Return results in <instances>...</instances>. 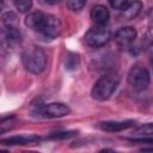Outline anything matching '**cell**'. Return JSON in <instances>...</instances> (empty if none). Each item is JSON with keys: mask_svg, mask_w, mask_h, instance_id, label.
<instances>
[{"mask_svg": "<svg viewBox=\"0 0 153 153\" xmlns=\"http://www.w3.org/2000/svg\"><path fill=\"white\" fill-rule=\"evenodd\" d=\"M26 26L39 31L49 38H54L60 35L62 30V24L59 18L51 14H45L42 12H32L25 18Z\"/></svg>", "mask_w": 153, "mask_h": 153, "instance_id": "6da1fadb", "label": "cell"}, {"mask_svg": "<svg viewBox=\"0 0 153 153\" xmlns=\"http://www.w3.org/2000/svg\"><path fill=\"white\" fill-rule=\"evenodd\" d=\"M22 62L26 71L38 74L45 68L47 56L42 48L37 45H31L23 51Z\"/></svg>", "mask_w": 153, "mask_h": 153, "instance_id": "7a4b0ae2", "label": "cell"}, {"mask_svg": "<svg viewBox=\"0 0 153 153\" xmlns=\"http://www.w3.org/2000/svg\"><path fill=\"white\" fill-rule=\"evenodd\" d=\"M120 82V78L115 74H108L102 76L92 87V97L97 100L108 99L117 88Z\"/></svg>", "mask_w": 153, "mask_h": 153, "instance_id": "3957f363", "label": "cell"}, {"mask_svg": "<svg viewBox=\"0 0 153 153\" xmlns=\"http://www.w3.org/2000/svg\"><path fill=\"white\" fill-rule=\"evenodd\" d=\"M128 82L135 91H143L149 84V73L148 71L139 65H135L130 68L128 73Z\"/></svg>", "mask_w": 153, "mask_h": 153, "instance_id": "277c9868", "label": "cell"}, {"mask_svg": "<svg viewBox=\"0 0 153 153\" xmlns=\"http://www.w3.org/2000/svg\"><path fill=\"white\" fill-rule=\"evenodd\" d=\"M110 39V30L104 27V26H94L91 27L86 35H85V41L90 47H103L105 45Z\"/></svg>", "mask_w": 153, "mask_h": 153, "instance_id": "5b68a950", "label": "cell"}, {"mask_svg": "<svg viewBox=\"0 0 153 153\" xmlns=\"http://www.w3.org/2000/svg\"><path fill=\"white\" fill-rule=\"evenodd\" d=\"M71 112V109L65 103H50L39 109V114L44 117L54 118V117H62Z\"/></svg>", "mask_w": 153, "mask_h": 153, "instance_id": "8992f818", "label": "cell"}, {"mask_svg": "<svg viewBox=\"0 0 153 153\" xmlns=\"http://www.w3.org/2000/svg\"><path fill=\"white\" fill-rule=\"evenodd\" d=\"M136 38V31L134 27L131 26H124L121 27L116 31L115 33V41L116 43L122 47V48H127L129 47Z\"/></svg>", "mask_w": 153, "mask_h": 153, "instance_id": "52a82bcc", "label": "cell"}, {"mask_svg": "<svg viewBox=\"0 0 153 153\" xmlns=\"http://www.w3.org/2000/svg\"><path fill=\"white\" fill-rule=\"evenodd\" d=\"M134 124V121H106L98 124V127L106 131H120Z\"/></svg>", "mask_w": 153, "mask_h": 153, "instance_id": "ba28073f", "label": "cell"}, {"mask_svg": "<svg viewBox=\"0 0 153 153\" xmlns=\"http://www.w3.org/2000/svg\"><path fill=\"white\" fill-rule=\"evenodd\" d=\"M90 16H91V19H92L94 23H97V24H99V25H103V24H105V23L108 22V19H109V11H108V8H106L105 6H103V5H96V6L91 10Z\"/></svg>", "mask_w": 153, "mask_h": 153, "instance_id": "9c48e42d", "label": "cell"}, {"mask_svg": "<svg viewBox=\"0 0 153 153\" xmlns=\"http://www.w3.org/2000/svg\"><path fill=\"white\" fill-rule=\"evenodd\" d=\"M2 37L4 41H7L8 43H18L22 41V33L16 25H8V26L4 25Z\"/></svg>", "mask_w": 153, "mask_h": 153, "instance_id": "30bf717a", "label": "cell"}, {"mask_svg": "<svg viewBox=\"0 0 153 153\" xmlns=\"http://www.w3.org/2000/svg\"><path fill=\"white\" fill-rule=\"evenodd\" d=\"M142 10V2L139 0H134L131 2H129L123 10H122V16L126 19H133L135 18Z\"/></svg>", "mask_w": 153, "mask_h": 153, "instance_id": "8fae6325", "label": "cell"}, {"mask_svg": "<svg viewBox=\"0 0 153 153\" xmlns=\"http://www.w3.org/2000/svg\"><path fill=\"white\" fill-rule=\"evenodd\" d=\"M38 137L36 135H17V136H11L7 139H2L1 142L5 145H26L37 141Z\"/></svg>", "mask_w": 153, "mask_h": 153, "instance_id": "7c38bea8", "label": "cell"}, {"mask_svg": "<svg viewBox=\"0 0 153 153\" xmlns=\"http://www.w3.org/2000/svg\"><path fill=\"white\" fill-rule=\"evenodd\" d=\"M79 55L75 53H68L65 60L66 63V68L67 69H75L79 66Z\"/></svg>", "mask_w": 153, "mask_h": 153, "instance_id": "4fadbf2b", "label": "cell"}, {"mask_svg": "<svg viewBox=\"0 0 153 153\" xmlns=\"http://www.w3.org/2000/svg\"><path fill=\"white\" fill-rule=\"evenodd\" d=\"M13 2L19 12H26L32 6V0H13Z\"/></svg>", "mask_w": 153, "mask_h": 153, "instance_id": "5bb4252c", "label": "cell"}, {"mask_svg": "<svg viewBox=\"0 0 153 153\" xmlns=\"http://www.w3.org/2000/svg\"><path fill=\"white\" fill-rule=\"evenodd\" d=\"M86 4V0H67V6L72 11H80Z\"/></svg>", "mask_w": 153, "mask_h": 153, "instance_id": "9a60e30c", "label": "cell"}, {"mask_svg": "<svg viewBox=\"0 0 153 153\" xmlns=\"http://www.w3.org/2000/svg\"><path fill=\"white\" fill-rule=\"evenodd\" d=\"M136 134H141V135H153V123H147V124H142L141 127H139L135 130Z\"/></svg>", "mask_w": 153, "mask_h": 153, "instance_id": "2e32d148", "label": "cell"}, {"mask_svg": "<svg viewBox=\"0 0 153 153\" xmlns=\"http://www.w3.org/2000/svg\"><path fill=\"white\" fill-rule=\"evenodd\" d=\"M110 5L112 8H116V10H123L128 4H129V0H109Z\"/></svg>", "mask_w": 153, "mask_h": 153, "instance_id": "e0dca14e", "label": "cell"}, {"mask_svg": "<svg viewBox=\"0 0 153 153\" xmlns=\"http://www.w3.org/2000/svg\"><path fill=\"white\" fill-rule=\"evenodd\" d=\"M74 134V131H68V133H56V134H54V135H51L50 137H53V139H61V137H69V136H72Z\"/></svg>", "mask_w": 153, "mask_h": 153, "instance_id": "ac0fdd59", "label": "cell"}, {"mask_svg": "<svg viewBox=\"0 0 153 153\" xmlns=\"http://www.w3.org/2000/svg\"><path fill=\"white\" fill-rule=\"evenodd\" d=\"M147 54H148V57L151 59V61H153V42L149 43V45L147 48Z\"/></svg>", "mask_w": 153, "mask_h": 153, "instance_id": "d6986e66", "label": "cell"}, {"mask_svg": "<svg viewBox=\"0 0 153 153\" xmlns=\"http://www.w3.org/2000/svg\"><path fill=\"white\" fill-rule=\"evenodd\" d=\"M44 4H48V5H56L59 4L61 0H42Z\"/></svg>", "mask_w": 153, "mask_h": 153, "instance_id": "ffe728a7", "label": "cell"}]
</instances>
